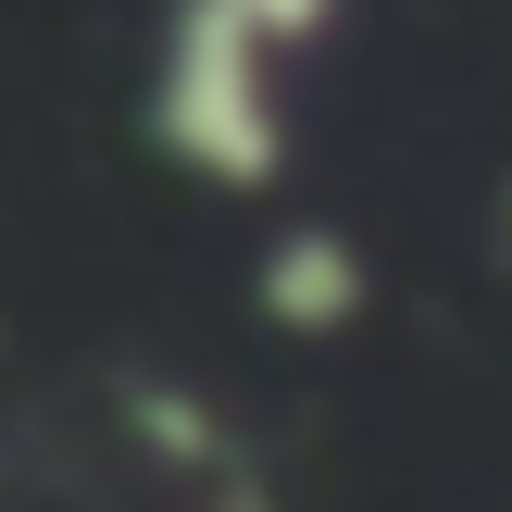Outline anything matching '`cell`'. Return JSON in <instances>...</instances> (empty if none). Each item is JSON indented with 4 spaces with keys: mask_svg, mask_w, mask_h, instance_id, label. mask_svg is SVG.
<instances>
[{
    "mask_svg": "<svg viewBox=\"0 0 512 512\" xmlns=\"http://www.w3.org/2000/svg\"><path fill=\"white\" fill-rule=\"evenodd\" d=\"M150 138L213 188H263L288 125H275V38L238 0H175L163 63H150Z\"/></svg>",
    "mask_w": 512,
    "mask_h": 512,
    "instance_id": "6da1fadb",
    "label": "cell"
},
{
    "mask_svg": "<svg viewBox=\"0 0 512 512\" xmlns=\"http://www.w3.org/2000/svg\"><path fill=\"white\" fill-rule=\"evenodd\" d=\"M350 288H363V275H350V250H338V238H288V250H275V300H288L300 325L350 313Z\"/></svg>",
    "mask_w": 512,
    "mask_h": 512,
    "instance_id": "7a4b0ae2",
    "label": "cell"
},
{
    "mask_svg": "<svg viewBox=\"0 0 512 512\" xmlns=\"http://www.w3.org/2000/svg\"><path fill=\"white\" fill-rule=\"evenodd\" d=\"M250 25H263L275 50H300V38H325V25H338V0H238Z\"/></svg>",
    "mask_w": 512,
    "mask_h": 512,
    "instance_id": "3957f363",
    "label": "cell"
}]
</instances>
